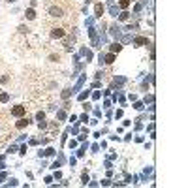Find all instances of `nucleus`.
I'll list each match as a JSON object with an SVG mask.
<instances>
[{"mask_svg":"<svg viewBox=\"0 0 188 188\" xmlns=\"http://www.w3.org/2000/svg\"><path fill=\"white\" fill-rule=\"evenodd\" d=\"M11 115H15V117H23L25 115V105H15L11 109Z\"/></svg>","mask_w":188,"mask_h":188,"instance_id":"f257e3e1","label":"nucleus"},{"mask_svg":"<svg viewBox=\"0 0 188 188\" xmlns=\"http://www.w3.org/2000/svg\"><path fill=\"white\" fill-rule=\"evenodd\" d=\"M49 13H51L53 17H62V9H60V8H56V6L49 8Z\"/></svg>","mask_w":188,"mask_h":188,"instance_id":"f03ea898","label":"nucleus"},{"mask_svg":"<svg viewBox=\"0 0 188 188\" xmlns=\"http://www.w3.org/2000/svg\"><path fill=\"white\" fill-rule=\"evenodd\" d=\"M62 36H64V30L62 28H55L51 32V38H62Z\"/></svg>","mask_w":188,"mask_h":188,"instance_id":"7ed1b4c3","label":"nucleus"},{"mask_svg":"<svg viewBox=\"0 0 188 188\" xmlns=\"http://www.w3.org/2000/svg\"><path fill=\"white\" fill-rule=\"evenodd\" d=\"M25 15H26V19H30V21H32V19H36V11H34L32 8H30V9H26V13H25Z\"/></svg>","mask_w":188,"mask_h":188,"instance_id":"20e7f679","label":"nucleus"},{"mask_svg":"<svg viewBox=\"0 0 188 188\" xmlns=\"http://www.w3.org/2000/svg\"><path fill=\"white\" fill-rule=\"evenodd\" d=\"M28 122H30L28 119H21V120L17 122V128H25V126H28Z\"/></svg>","mask_w":188,"mask_h":188,"instance_id":"39448f33","label":"nucleus"},{"mask_svg":"<svg viewBox=\"0 0 188 188\" xmlns=\"http://www.w3.org/2000/svg\"><path fill=\"white\" fill-rule=\"evenodd\" d=\"M120 49H122V45H120V43H113V45H111V53H119Z\"/></svg>","mask_w":188,"mask_h":188,"instance_id":"423d86ee","label":"nucleus"},{"mask_svg":"<svg viewBox=\"0 0 188 188\" xmlns=\"http://www.w3.org/2000/svg\"><path fill=\"white\" fill-rule=\"evenodd\" d=\"M145 43H149L147 38H136V45H145Z\"/></svg>","mask_w":188,"mask_h":188,"instance_id":"0eeeda50","label":"nucleus"},{"mask_svg":"<svg viewBox=\"0 0 188 188\" xmlns=\"http://www.w3.org/2000/svg\"><path fill=\"white\" fill-rule=\"evenodd\" d=\"M103 60H105L107 64H111V62H115V55H113V53H111V55H107V56H105V58H103Z\"/></svg>","mask_w":188,"mask_h":188,"instance_id":"6e6552de","label":"nucleus"},{"mask_svg":"<svg viewBox=\"0 0 188 188\" xmlns=\"http://www.w3.org/2000/svg\"><path fill=\"white\" fill-rule=\"evenodd\" d=\"M8 100H9V94H6V92L0 94V102H8Z\"/></svg>","mask_w":188,"mask_h":188,"instance_id":"1a4fd4ad","label":"nucleus"},{"mask_svg":"<svg viewBox=\"0 0 188 188\" xmlns=\"http://www.w3.org/2000/svg\"><path fill=\"white\" fill-rule=\"evenodd\" d=\"M128 6H130V0H120V8L122 9H126Z\"/></svg>","mask_w":188,"mask_h":188,"instance_id":"9d476101","label":"nucleus"},{"mask_svg":"<svg viewBox=\"0 0 188 188\" xmlns=\"http://www.w3.org/2000/svg\"><path fill=\"white\" fill-rule=\"evenodd\" d=\"M119 17H120V21H126V19L130 17V13H128V11H122V13L119 15Z\"/></svg>","mask_w":188,"mask_h":188,"instance_id":"9b49d317","label":"nucleus"},{"mask_svg":"<svg viewBox=\"0 0 188 188\" xmlns=\"http://www.w3.org/2000/svg\"><path fill=\"white\" fill-rule=\"evenodd\" d=\"M102 13H103V6L98 4V6H96V15H102Z\"/></svg>","mask_w":188,"mask_h":188,"instance_id":"f8f14e48","label":"nucleus"},{"mask_svg":"<svg viewBox=\"0 0 188 188\" xmlns=\"http://www.w3.org/2000/svg\"><path fill=\"white\" fill-rule=\"evenodd\" d=\"M87 96H89V90H87V92H83V94H79V100H85Z\"/></svg>","mask_w":188,"mask_h":188,"instance_id":"ddd939ff","label":"nucleus"},{"mask_svg":"<svg viewBox=\"0 0 188 188\" xmlns=\"http://www.w3.org/2000/svg\"><path fill=\"white\" fill-rule=\"evenodd\" d=\"M38 126H40V128H45V126H47V122H45V120H40V122H38Z\"/></svg>","mask_w":188,"mask_h":188,"instance_id":"4468645a","label":"nucleus"},{"mask_svg":"<svg viewBox=\"0 0 188 188\" xmlns=\"http://www.w3.org/2000/svg\"><path fill=\"white\" fill-rule=\"evenodd\" d=\"M81 179H83V184H87V183H89V175H87V173L81 177Z\"/></svg>","mask_w":188,"mask_h":188,"instance_id":"2eb2a0df","label":"nucleus"},{"mask_svg":"<svg viewBox=\"0 0 188 188\" xmlns=\"http://www.w3.org/2000/svg\"><path fill=\"white\" fill-rule=\"evenodd\" d=\"M43 117H45V115H43V113H42V111H40V113H38V115H36V119H38V120H43Z\"/></svg>","mask_w":188,"mask_h":188,"instance_id":"dca6fc26","label":"nucleus"},{"mask_svg":"<svg viewBox=\"0 0 188 188\" xmlns=\"http://www.w3.org/2000/svg\"><path fill=\"white\" fill-rule=\"evenodd\" d=\"M62 98H70V90H64V92H62Z\"/></svg>","mask_w":188,"mask_h":188,"instance_id":"f3484780","label":"nucleus"},{"mask_svg":"<svg viewBox=\"0 0 188 188\" xmlns=\"http://www.w3.org/2000/svg\"><path fill=\"white\" fill-rule=\"evenodd\" d=\"M6 177V173H0V183H2V179Z\"/></svg>","mask_w":188,"mask_h":188,"instance_id":"a211bd4d","label":"nucleus"},{"mask_svg":"<svg viewBox=\"0 0 188 188\" xmlns=\"http://www.w3.org/2000/svg\"><path fill=\"white\" fill-rule=\"evenodd\" d=\"M8 2H15V0H8Z\"/></svg>","mask_w":188,"mask_h":188,"instance_id":"6ab92c4d","label":"nucleus"}]
</instances>
